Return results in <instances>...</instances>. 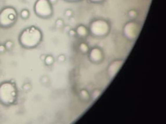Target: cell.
<instances>
[{"label":"cell","instance_id":"cell-1","mask_svg":"<svg viewBox=\"0 0 166 124\" xmlns=\"http://www.w3.org/2000/svg\"><path fill=\"white\" fill-rule=\"evenodd\" d=\"M43 39L42 32L36 26H29L24 28L19 34V42L25 49H33L40 45Z\"/></svg>","mask_w":166,"mask_h":124},{"label":"cell","instance_id":"cell-2","mask_svg":"<svg viewBox=\"0 0 166 124\" xmlns=\"http://www.w3.org/2000/svg\"><path fill=\"white\" fill-rule=\"evenodd\" d=\"M18 91L16 85L11 81L0 84V104L4 106H11L17 100Z\"/></svg>","mask_w":166,"mask_h":124},{"label":"cell","instance_id":"cell-3","mask_svg":"<svg viewBox=\"0 0 166 124\" xmlns=\"http://www.w3.org/2000/svg\"><path fill=\"white\" fill-rule=\"evenodd\" d=\"M89 31L94 37H104L110 32V24L104 19H95L89 24Z\"/></svg>","mask_w":166,"mask_h":124},{"label":"cell","instance_id":"cell-4","mask_svg":"<svg viewBox=\"0 0 166 124\" xmlns=\"http://www.w3.org/2000/svg\"><path fill=\"white\" fill-rule=\"evenodd\" d=\"M17 12L12 7H7L0 12V27L9 28L13 26L17 19Z\"/></svg>","mask_w":166,"mask_h":124},{"label":"cell","instance_id":"cell-5","mask_svg":"<svg viewBox=\"0 0 166 124\" xmlns=\"http://www.w3.org/2000/svg\"><path fill=\"white\" fill-rule=\"evenodd\" d=\"M36 16L42 19H48L53 16V7L49 0H37L34 4Z\"/></svg>","mask_w":166,"mask_h":124},{"label":"cell","instance_id":"cell-6","mask_svg":"<svg viewBox=\"0 0 166 124\" xmlns=\"http://www.w3.org/2000/svg\"><path fill=\"white\" fill-rule=\"evenodd\" d=\"M140 27L135 21L127 22L124 25L123 35L125 37L130 41H134L136 39L139 33Z\"/></svg>","mask_w":166,"mask_h":124},{"label":"cell","instance_id":"cell-7","mask_svg":"<svg viewBox=\"0 0 166 124\" xmlns=\"http://www.w3.org/2000/svg\"><path fill=\"white\" fill-rule=\"evenodd\" d=\"M89 58L93 63H100L103 62L104 59L103 51L98 47H94L89 51Z\"/></svg>","mask_w":166,"mask_h":124},{"label":"cell","instance_id":"cell-8","mask_svg":"<svg viewBox=\"0 0 166 124\" xmlns=\"http://www.w3.org/2000/svg\"><path fill=\"white\" fill-rule=\"evenodd\" d=\"M122 64H123V61L117 60V61H113L108 67V76L110 79H113L116 76L118 71L120 70V68L122 66Z\"/></svg>","mask_w":166,"mask_h":124},{"label":"cell","instance_id":"cell-9","mask_svg":"<svg viewBox=\"0 0 166 124\" xmlns=\"http://www.w3.org/2000/svg\"><path fill=\"white\" fill-rule=\"evenodd\" d=\"M76 34H77L79 37H86L88 34H89V28H87L85 27L84 25H83V24H80V25H79L77 28H76Z\"/></svg>","mask_w":166,"mask_h":124},{"label":"cell","instance_id":"cell-10","mask_svg":"<svg viewBox=\"0 0 166 124\" xmlns=\"http://www.w3.org/2000/svg\"><path fill=\"white\" fill-rule=\"evenodd\" d=\"M80 95L82 100H84V101H89V100L90 95H89V93L86 89H82L80 93Z\"/></svg>","mask_w":166,"mask_h":124},{"label":"cell","instance_id":"cell-11","mask_svg":"<svg viewBox=\"0 0 166 124\" xmlns=\"http://www.w3.org/2000/svg\"><path fill=\"white\" fill-rule=\"evenodd\" d=\"M44 62H45L46 65H47V66H51V65L54 62V57H53L52 55H50V54L46 55V58H45V60H44Z\"/></svg>","mask_w":166,"mask_h":124},{"label":"cell","instance_id":"cell-12","mask_svg":"<svg viewBox=\"0 0 166 124\" xmlns=\"http://www.w3.org/2000/svg\"><path fill=\"white\" fill-rule=\"evenodd\" d=\"M79 48H80V52L83 53V54H87V53H89V46L86 44V43H84V42L81 43V44L80 45Z\"/></svg>","mask_w":166,"mask_h":124},{"label":"cell","instance_id":"cell-13","mask_svg":"<svg viewBox=\"0 0 166 124\" xmlns=\"http://www.w3.org/2000/svg\"><path fill=\"white\" fill-rule=\"evenodd\" d=\"M29 16H30V14H29V11L28 9H23L20 12V17L23 19H28Z\"/></svg>","mask_w":166,"mask_h":124},{"label":"cell","instance_id":"cell-14","mask_svg":"<svg viewBox=\"0 0 166 124\" xmlns=\"http://www.w3.org/2000/svg\"><path fill=\"white\" fill-rule=\"evenodd\" d=\"M100 93H101V92H100V90H98V89L94 90L93 93H92V98H93V100L97 99V98L100 96Z\"/></svg>","mask_w":166,"mask_h":124},{"label":"cell","instance_id":"cell-15","mask_svg":"<svg viewBox=\"0 0 166 124\" xmlns=\"http://www.w3.org/2000/svg\"><path fill=\"white\" fill-rule=\"evenodd\" d=\"M55 25L56 27L58 28H61L64 26V22L62 19H58L56 20V23H55Z\"/></svg>","mask_w":166,"mask_h":124},{"label":"cell","instance_id":"cell-16","mask_svg":"<svg viewBox=\"0 0 166 124\" xmlns=\"http://www.w3.org/2000/svg\"><path fill=\"white\" fill-rule=\"evenodd\" d=\"M4 46H5V47H6L7 50H12V47L14 46V44H13V42H11V41H8V42H6V43H5Z\"/></svg>","mask_w":166,"mask_h":124},{"label":"cell","instance_id":"cell-17","mask_svg":"<svg viewBox=\"0 0 166 124\" xmlns=\"http://www.w3.org/2000/svg\"><path fill=\"white\" fill-rule=\"evenodd\" d=\"M137 12L135 11V10H130L129 12H128V16H130V17H131V18H135L136 16H137Z\"/></svg>","mask_w":166,"mask_h":124},{"label":"cell","instance_id":"cell-18","mask_svg":"<svg viewBox=\"0 0 166 124\" xmlns=\"http://www.w3.org/2000/svg\"><path fill=\"white\" fill-rule=\"evenodd\" d=\"M66 60V56L64 54H59L58 56V61L59 62H64Z\"/></svg>","mask_w":166,"mask_h":124},{"label":"cell","instance_id":"cell-19","mask_svg":"<svg viewBox=\"0 0 166 124\" xmlns=\"http://www.w3.org/2000/svg\"><path fill=\"white\" fill-rule=\"evenodd\" d=\"M65 16H67V17H71V16H73V12H72V10H71V9H66V11H65Z\"/></svg>","mask_w":166,"mask_h":124},{"label":"cell","instance_id":"cell-20","mask_svg":"<svg viewBox=\"0 0 166 124\" xmlns=\"http://www.w3.org/2000/svg\"><path fill=\"white\" fill-rule=\"evenodd\" d=\"M23 89L24 90H25V91H28L29 89H31V85H30L29 83H26V84L24 85Z\"/></svg>","mask_w":166,"mask_h":124},{"label":"cell","instance_id":"cell-21","mask_svg":"<svg viewBox=\"0 0 166 124\" xmlns=\"http://www.w3.org/2000/svg\"><path fill=\"white\" fill-rule=\"evenodd\" d=\"M89 1L92 3H102L105 0H89Z\"/></svg>","mask_w":166,"mask_h":124},{"label":"cell","instance_id":"cell-22","mask_svg":"<svg viewBox=\"0 0 166 124\" xmlns=\"http://www.w3.org/2000/svg\"><path fill=\"white\" fill-rule=\"evenodd\" d=\"M68 33H69V35L71 37H74V36L76 35V32H75V30H74V29H70L69 31H68Z\"/></svg>","mask_w":166,"mask_h":124},{"label":"cell","instance_id":"cell-23","mask_svg":"<svg viewBox=\"0 0 166 124\" xmlns=\"http://www.w3.org/2000/svg\"><path fill=\"white\" fill-rule=\"evenodd\" d=\"M7 51L6 47L4 45H0V53H3L5 51Z\"/></svg>","mask_w":166,"mask_h":124},{"label":"cell","instance_id":"cell-24","mask_svg":"<svg viewBox=\"0 0 166 124\" xmlns=\"http://www.w3.org/2000/svg\"><path fill=\"white\" fill-rule=\"evenodd\" d=\"M42 80L44 84H46L47 82L49 81V78L47 77V76H43V77L42 78Z\"/></svg>","mask_w":166,"mask_h":124},{"label":"cell","instance_id":"cell-25","mask_svg":"<svg viewBox=\"0 0 166 124\" xmlns=\"http://www.w3.org/2000/svg\"><path fill=\"white\" fill-rule=\"evenodd\" d=\"M66 2H70V3H75V2H79L80 0H65Z\"/></svg>","mask_w":166,"mask_h":124},{"label":"cell","instance_id":"cell-26","mask_svg":"<svg viewBox=\"0 0 166 124\" xmlns=\"http://www.w3.org/2000/svg\"><path fill=\"white\" fill-rule=\"evenodd\" d=\"M49 1H50V3L52 4V5H53V4H55L57 3V0H49Z\"/></svg>","mask_w":166,"mask_h":124},{"label":"cell","instance_id":"cell-27","mask_svg":"<svg viewBox=\"0 0 166 124\" xmlns=\"http://www.w3.org/2000/svg\"><path fill=\"white\" fill-rule=\"evenodd\" d=\"M46 55H45V54H42V55H41V59H42V61H44L45 58H46Z\"/></svg>","mask_w":166,"mask_h":124},{"label":"cell","instance_id":"cell-28","mask_svg":"<svg viewBox=\"0 0 166 124\" xmlns=\"http://www.w3.org/2000/svg\"><path fill=\"white\" fill-rule=\"evenodd\" d=\"M70 29H71V27H69V26H66V27H65V30H66V31H69Z\"/></svg>","mask_w":166,"mask_h":124}]
</instances>
